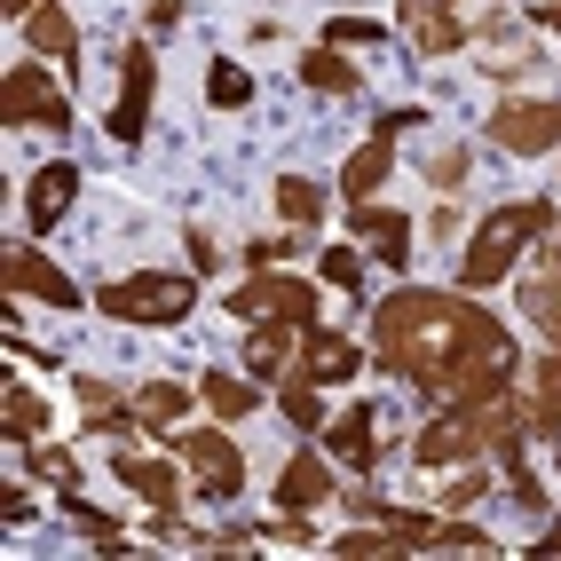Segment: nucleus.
<instances>
[{
  "mask_svg": "<svg viewBox=\"0 0 561 561\" xmlns=\"http://www.w3.org/2000/svg\"><path fill=\"white\" fill-rule=\"evenodd\" d=\"M32 514H41V506H32V491H24V482H0V522H16V530H24Z\"/></svg>",
  "mask_w": 561,
  "mask_h": 561,
  "instance_id": "e433bc0d",
  "label": "nucleus"
},
{
  "mask_svg": "<svg viewBox=\"0 0 561 561\" xmlns=\"http://www.w3.org/2000/svg\"><path fill=\"white\" fill-rule=\"evenodd\" d=\"M191 396H198V380H142L127 403L142 411V427H174L182 411H191Z\"/></svg>",
  "mask_w": 561,
  "mask_h": 561,
  "instance_id": "5701e85b",
  "label": "nucleus"
},
{
  "mask_svg": "<svg viewBox=\"0 0 561 561\" xmlns=\"http://www.w3.org/2000/svg\"><path fill=\"white\" fill-rule=\"evenodd\" d=\"M24 48L32 56H56L64 71H80V24H71L64 0H41V9L24 16Z\"/></svg>",
  "mask_w": 561,
  "mask_h": 561,
  "instance_id": "f3484780",
  "label": "nucleus"
},
{
  "mask_svg": "<svg viewBox=\"0 0 561 561\" xmlns=\"http://www.w3.org/2000/svg\"><path fill=\"white\" fill-rule=\"evenodd\" d=\"M348 238L380 261V270H411V214H396V206H348Z\"/></svg>",
  "mask_w": 561,
  "mask_h": 561,
  "instance_id": "ddd939ff",
  "label": "nucleus"
},
{
  "mask_svg": "<svg viewBox=\"0 0 561 561\" xmlns=\"http://www.w3.org/2000/svg\"><path fill=\"white\" fill-rule=\"evenodd\" d=\"M64 514H71V522H80V538H88L95 553H127V530H119V522H111L103 506H88L80 491H71V482H64Z\"/></svg>",
  "mask_w": 561,
  "mask_h": 561,
  "instance_id": "bb28decb",
  "label": "nucleus"
},
{
  "mask_svg": "<svg viewBox=\"0 0 561 561\" xmlns=\"http://www.w3.org/2000/svg\"><path fill=\"white\" fill-rule=\"evenodd\" d=\"M403 127H420V111H388V119H371V135L348 151V167H341V198H348V206H364V198L396 174V142H403Z\"/></svg>",
  "mask_w": 561,
  "mask_h": 561,
  "instance_id": "1a4fd4ad",
  "label": "nucleus"
},
{
  "mask_svg": "<svg viewBox=\"0 0 561 561\" xmlns=\"http://www.w3.org/2000/svg\"><path fill=\"white\" fill-rule=\"evenodd\" d=\"M293 371L301 380H317V388H341V380H364V341L356 332H341V324H309L301 332V348H293Z\"/></svg>",
  "mask_w": 561,
  "mask_h": 561,
  "instance_id": "9b49d317",
  "label": "nucleus"
},
{
  "mask_svg": "<svg viewBox=\"0 0 561 561\" xmlns=\"http://www.w3.org/2000/svg\"><path fill=\"white\" fill-rule=\"evenodd\" d=\"M142 24H151V32H174V24H182V0H142Z\"/></svg>",
  "mask_w": 561,
  "mask_h": 561,
  "instance_id": "ea45409f",
  "label": "nucleus"
},
{
  "mask_svg": "<svg viewBox=\"0 0 561 561\" xmlns=\"http://www.w3.org/2000/svg\"><path fill=\"white\" fill-rule=\"evenodd\" d=\"M553 214H561V198H506L491 221H474V238H467V253H459V285H467V293L499 285L514 261H522V245H538V238L553 230Z\"/></svg>",
  "mask_w": 561,
  "mask_h": 561,
  "instance_id": "f03ea898",
  "label": "nucleus"
},
{
  "mask_svg": "<svg viewBox=\"0 0 561 561\" xmlns=\"http://www.w3.org/2000/svg\"><path fill=\"white\" fill-rule=\"evenodd\" d=\"M301 332H309V324L261 317V324L245 332V371H253V380H285V371H293V348H301Z\"/></svg>",
  "mask_w": 561,
  "mask_h": 561,
  "instance_id": "6ab92c4d",
  "label": "nucleus"
},
{
  "mask_svg": "<svg viewBox=\"0 0 561 561\" xmlns=\"http://www.w3.org/2000/svg\"><path fill=\"white\" fill-rule=\"evenodd\" d=\"M270 198H277V214L293 221V230H317V221L332 214V191H324L317 174H277V182H270Z\"/></svg>",
  "mask_w": 561,
  "mask_h": 561,
  "instance_id": "412c9836",
  "label": "nucleus"
},
{
  "mask_svg": "<svg viewBox=\"0 0 561 561\" xmlns=\"http://www.w3.org/2000/svg\"><path fill=\"white\" fill-rule=\"evenodd\" d=\"M538 253H546V277H561V214H553V230L538 238Z\"/></svg>",
  "mask_w": 561,
  "mask_h": 561,
  "instance_id": "a19ab883",
  "label": "nucleus"
},
{
  "mask_svg": "<svg viewBox=\"0 0 561 561\" xmlns=\"http://www.w3.org/2000/svg\"><path fill=\"white\" fill-rule=\"evenodd\" d=\"M0 127H71V95L56 88L48 64H9V80H0Z\"/></svg>",
  "mask_w": 561,
  "mask_h": 561,
  "instance_id": "0eeeda50",
  "label": "nucleus"
},
{
  "mask_svg": "<svg viewBox=\"0 0 561 561\" xmlns=\"http://www.w3.org/2000/svg\"><path fill=\"white\" fill-rule=\"evenodd\" d=\"M111 474L127 482V491L151 506V514H174L182 506V474L191 467H167V459H135V451H111Z\"/></svg>",
  "mask_w": 561,
  "mask_h": 561,
  "instance_id": "dca6fc26",
  "label": "nucleus"
},
{
  "mask_svg": "<svg viewBox=\"0 0 561 561\" xmlns=\"http://www.w3.org/2000/svg\"><path fill=\"white\" fill-rule=\"evenodd\" d=\"M522 317L546 332V348H561V277H522Z\"/></svg>",
  "mask_w": 561,
  "mask_h": 561,
  "instance_id": "393cba45",
  "label": "nucleus"
},
{
  "mask_svg": "<svg viewBox=\"0 0 561 561\" xmlns=\"http://www.w3.org/2000/svg\"><path fill=\"white\" fill-rule=\"evenodd\" d=\"M285 420L301 427V435H324V396H317V380H301V371H285Z\"/></svg>",
  "mask_w": 561,
  "mask_h": 561,
  "instance_id": "c85d7f7f",
  "label": "nucleus"
},
{
  "mask_svg": "<svg viewBox=\"0 0 561 561\" xmlns=\"http://www.w3.org/2000/svg\"><path fill=\"white\" fill-rule=\"evenodd\" d=\"M324 48H388V24H371V16H324Z\"/></svg>",
  "mask_w": 561,
  "mask_h": 561,
  "instance_id": "2f4dec72",
  "label": "nucleus"
},
{
  "mask_svg": "<svg viewBox=\"0 0 561 561\" xmlns=\"http://www.w3.org/2000/svg\"><path fill=\"white\" fill-rule=\"evenodd\" d=\"M198 396H206L214 420H230V427L261 403V388H253V380H238V371H198Z\"/></svg>",
  "mask_w": 561,
  "mask_h": 561,
  "instance_id": "b1692460",
  "label": "nucleus"
},
{
  "mask_svg": "<svg viewBox=\"0 0 561 561\" xmlns=\"http://www.w3.org/2000/svg\"><path fill=\"white\" fill-rule=\"evenodd\" d=\"M0 293H16V301H48V309H80L88 301V293L71 285L41 245H9V253H0Z\"/></svg>",
  "mask_w": 561,
  "mask_h": 561,
  "instance_id": "f8f14e48",
  "label": "nucleus"
},
{
  "mask_svg": "<svg viewBox=\"0 0 561 561\" xmlns=\"http://www.w3.org/2000/svg\"><path fill=\"white\" fill-rule=\"evenodd\" d=\"M482 135L514 159H546V151H561V95H514V103L491 111Z\"/></svg>",
  "mask_w": 561,
  "mask_h": 561,
  "instance_id": "6e6552de",
  "label": "nucleus"
},
{
  "mask_svg": "<svg viewBox=\"0 0 561 561\" xmlns=\"http://www.w3.org/2000/svg\"><path fill=\"white\" fill-rule=\"evenodd\" d=\"M403 32H411V48H420L427 64H435V56H459V48H467L459 0H403Z\"/></svg>",
  "mask_w": 561,
  "mask_h": 561,
  "instance_id": "4468645a",
  "label": "nucleus"
},
{
  "mask_svg": "<svg viewBox=\"0 0 561 561\" xmlns=\"http://www.w3.org/2000/svg\"><path fill=\"white\" fill-rule=\"evenodd\" d=\"M474 499H482V467L467 459V467H459V482H451V491H443V506L459 514V506H474Z\"/></svg>",
  "mask_w": 561,
  "mask_h": 561,
  "instance_id": "4c0bfd02",
  "label": "nucleus"
},
{
  "mask_svg": "<svg viewBox=\"0 0 561 561\" xmlns=\"http://www.w3.org/2000/svg\"><path fill=\"white\" fill-rule=\"evenodd\" d=\"M530 553H561V530H546V538H538V546H530Z\"/></svg>",
  "mask_w": 561,
  "mask_h": 561,
  "instance_id": "37998d69",
  "label": "nucleus"
},
{
  "mask_svg": "<svg viewBox=\"0 0 561 561\" xmlns=\"http://www.w3.org/2000/svg\"><path fill=\"white\" fill-rule=\"evenodd\" d=\"M285 253H301V238H293V230H277V238H253V245H245V270H277Z\"/></svg>",
  "mask_w": 561,
  "mask_h": 561,
  "instance_id": "f704fd0d",
  "label": "nucleus"
},
{
  "mask_svg": "<svg viewBox=\"0 0 561 561\" xmlns=\"http://www.w3.org/2000/svg\"><path fill=\"white\" fill-rule=\"evenodd\" d=\"M482 451H491V443H482V420H474L467 403H443L435 420L411 435V459H420L427 474H435V467H467V459H482Z\"/></svg>",
  "mask_w": 561,
  "mask_h": 561,
  "instance_id": "9d476101",
  "label": "nucleus"
},
{
  "mask_svg": "<svg viewBox=\"0 0 561 561\" xmlns=\"http://www.w3.org/2000/svg\"><path fill=\"white\" fill-rule=\"evenodd\" d=\"M467 167H474V151H467V142H451V151H427V191H459V182H467Z\"/></svg>",
  "mask_w": 561,
  "mask_h": 561,
  "instance_id": "72a5a7b5",
  "label": "nucleus"
},
{
  "mask_svg": "<svg viewBox=\"0 0 561 561\" xmlns=\"http://www.w3.org/2000/svg\"><path fill=\"white\" fill-rule=\"evenodd\" d=\"M24 459H32V474H41V482H56V491L80 474V451H71V443H24Z\"/></svg>",
  "mask_w": 561,
  "mask_h": 561,
  "instance_id": "473e14b6",
  "label": "nucleus"
},
{
  "mask_svg": "<svg viewBox=\"0 0 561 561\" xmlns=\"http://www.w3.org/2000/svg\"><path fill=\"white\" fill-rule=\"evenodd\" d=\"M324 451L341 459V467H380V451H388V443H380V411L348 403L341 420H324Z\"/></svg>",
  "mask_w": 561,
  "mask_h": 561,
  "instance_id": "2eb2a0df",
  "label": "nucleus"
},
{
  "mask_svg": "<svg viewBox=\"0 0 561 561\" xmlns=\"http://www.w3.org/2000/svg\"><path fill=\"white\" fill-rule=\"evenodd\" d=\"M293 71H301V88H317V95H356V88H364V71H356L341 48H309Z\"/></svg>",
  "mask_w": 561,
  "mask_h": 561,
  "instance_id": "4be33fe9",
  "label": "nucleus"
},
{
  "mask_svg": "<svg viewBox=\"0 0 561 561\" xmlns=\"http://www.w3.org/2000/svg\"><path fill=\"white\" fill-rule=\"evenodd\" d=\"M317 277H324V285H341V293H356V285H364V245H356V238H341V245H324V261H317Z\"/></svg>",
  "mask_w": 561,
  "mask_h": 561,
  "instance_id": "7c9ffc66",
  "label": "nucleus"
},
{
  "mask_svg": "<svg viewBox=\"0 0 561 561\" xmlns=\"http://www.w3.org/2000/svg\"><path fill=\"white\" fill-rule=\"evenodd\" d=\"M538 403L561 420V348H546V364H538Z\"/></svg>",
  "mask_w": 561,
  "mask_h": 561,
  "instance_id": "c9c22d12",
  "label": "nucleus"
},
{
  "mask_svg": "<svg viewBox=\"0 0 561 561\" xmlns=\"http://www.w3.org/2000/svg\"><path fill=\"white\" fill-rule=\"evenodd\" d=\"M230 317H238V324H261V317H277V324H317V317H324V301H317V285H309V277L253 270V277L230 293Z\"/></svg>",
  "mask_w": 561,
  "mask_h": 561,
  "instance_id": "423d86ee",
  "label": "nucleus"
},
{
  "mask_svg": "<svg viewBox=\"0 0 561 561\" xmlns=\"http://www.w3.org/2000/svg\"><path fill=\"white\" fill-rule=\"evenodd\" d=\"M174 459L191 467L198 499H238L245 491V443L230 435V420H221V427H182L174 435Z\"/></svg>",
  "mask_w": 561,
  "mask_h": 561,
  "instance_id": "39448f33",
  "label": "nucleus"
},
{
  "mask_svg": "<svg viewBox=\"0 0 561 561\" xmlns=\"http://www.w3.org/2000/svg\"><path fill=\"white\" fill-rule=\"evenodd\" d=\"M332 553H341V561H388V553H411V546L388 530V522H371V530H348V538H332Z\"/></svg>",
  "mask_w": 561,
  "mask_h": 561,
  "instance_id": "c756f323",
  "label": "nucleus"
},
{
  "mask_svg": "<svg viewBox=\"0 0 561 561\" xmlns=\"http://www.w3.org/2000/svg\"><path fill=\"white\" fill-rule=\"evenodd\" d=\"M95 309L119 324H142V332L182 324V317H198V270H127L95 293Z\"/></svg>",
  "mask_w": 561,
  "mask_h": 561,
  "instance_id": "7ed1b4c3",
  "label": "nucleus"
},
{
  "mask_svg": "<svg viewBox=\"0 0 561 561\" xmlns=\"http://www.w3.org/2000/svg\"><path fill=\"white\" fill-rule=\"evenodd\" d=\"M371 364L443 403H491L514 388L506 324L474 309L467 293H435V285H396L371 309Z\"/></svg>",
  "mask_w": 561,
  "mask_h": 561,
  "instance_id": "f257e3e1",
  "label": "nucleus"
},
{
  "mask_svg": "<svg viewBox=\"0 0 561 561\" xmlns=\"http://www.w3.org/2000/svg\"><path fill=\"white\" fill-rule=\"evenodd\" d=\"M324 499H332V467H324L317 451H293L285 474H277V514H301V522H309Z\"/></svg>",
  "mask_w": 561,
  "mask_h": 561,
  "instance_id": "a211bd4d",
  "label": "nucleus"
},
{
  "mask_svg": "<svg viewBox=\"0 0 561 561\" xmlns=\"http://www.w3.org/2000/svg\"><path fill=\"white\" fill-rule=\"evenodd\" d=\"M182 245H191V270H198V277H206V270H221V261H230V253H221V245H214L206 230H191Z\"/></svg>",
  "mask_w": 561,
  "mask_h": 561,
  "instance_id": "58836bf2",
  "label": "nucleus"
},
{
  "mask_svg": "<svg viewBox=\"0 0 561 561\" xmlns=\"http://www.w3.org/2000/svg\"><path fill=\"white\" fill-rule=\"evenodd\" d=\"M151 103H159V48L127 41L119 48V95H111V111H103V135L119 142V151H135V142L151 135Z\"/></svg>",
  "mask_w": 561,
  "mask_h": 561,
  "instance_id": "20e7f679",
  "label": "nucleus"
},
{
  "mask_svg": "<svg viewBox=\"0 0 561 561\" xmlns=\"http://www.w3.org/2000/svg\"><path fill=\"white\" fill-rule=\"evenodd\" d=\"M71 198H80V167H71V159H48L41 174H32V198H24L32 230H56V221L71 214Z\"/></svg>",
  "mask_w": 561,
  "mask_h": 561,
  "instance_id": "aec40b11",
  "label": "nucleus"
},
{
  "mask_svg": "<svg viewBox=\"0 0 561 561\" xmlns=\"http://www.w3.org/2000/svg\"><path fill=\"white\" fill-rule=\"evenodd\" d=\"M32 9H41V0H0V16H16V24H24Z\"/></svg>",
  "mask_w": 561,
  "mask_h": 561,
  "instance_id": "79ce46f5",
  "label": "nucleus"
},
{
  "mask_svg": "<svg viewBox=\"0 0 561 561\" xmlns=\"http://www.w3.org/2000/svg\"><path fill=\"white\" fill-rule=\"evenodd\" d=\"M0 427H9V443H41V435H48V403L32 396L24 380H9V403H0Z\"/></svg>",
  "mask_w": 561,
  "mask_h": 561,
  "instance_id": "a878e982",
  "label": "nucleus"
},
{
  "mask_svg": "<svg viewBox=\"0 0 561 561\" xmlns=\"http://www.w3.org/2000/svg\"><path fill=\"white\" fill-rule=\"evenodd\" d=\"M206 103H214V111H245V103H253V71L230 64V56H214V64H206Z\"/></svg>",
  "mask_w": 561,
  "mask_h": 561,
  "instance_id": "cd10ccee",
  "label": "nucleus"
}]
</instances>
